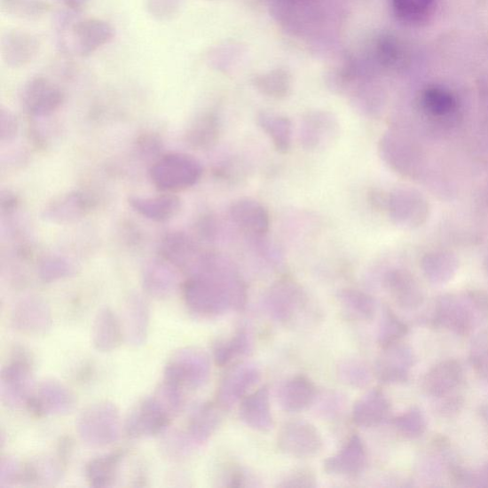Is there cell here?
Masks as SVG:
<instances>
[{
    "label": "cell",
    "instance_id": "6da1fadb",
    "mask_svg": "<svg viewBox=\"0 0 488 488\" xmlns=\"http://www.w3.org/2000/svg\"><path fill=\"white\" fill-rule=\"evenodd\" d=\"M202 272L186 282L185 302L201 317H216L230 311H241L248 292L236 267L224 256L210 254Z\"/></svg>",
    "mask_w": 488,
    "mask_h": 488
},
{
    "label": "cell",
    "instance_id": "7a4b0ae2",
    "mask_svg": "<svg viewBox=\"0 0 488 488\" xmlns=\"http://www.w3.org/2000/svg\"><path fill=\"white\" fill-rule=\"evenodd\" d=\"M202 173L201 163L195 157L185 153H171L153 164L150 177L158 190L174 194L194 186Z\"/></svg>",
    "mask_w": 488,
    "mask_h": 488
},
{
    "label": "cell",
    "instance_id": "3957f363",
    "mask_svg": "<svg viewBox=\"0 0 488 488\" xmlns=\"http://www.w3.org/2000/svg\"><path fill=\"white\" fill-rule=\"evenodd\" d=\"M305 292L290 278L280 279L267 290L264 307L269 316L279 324L288 325L306 310Z\"/></svg>",
    "mask_w": 488,
    "mask_h": 488
},
{
    "label": "cell",
    "instance_id": "277c9868",
    "mask_svg": "<svg viewBox=\"0 0 488 488\" xmlns=\"http://www.w3.org/2000/svg\"><path fill=\"white\" fill-rule=\"evenodd\" d=\"M379 153L390 169L406 177H416L421 169L422 157L413 140L401 132L389 131L380 139Z\"/></svg>",
    "mask_w": 488,
    "mask_h": 488
},
{
    "label": "cell",
    "instance_id": "5b68a950",
    "mask_svg": "<svg viewBox=\"0 0 488 488\" xmlns=\"http://www.w3.org/2000/svg\"><path fill=\"white\" fill-rule=\"evenodd\" d=\"M211 371L210 359L203 351L194 349L175 353L166 366L165 377L176 387L199 389L208 382Z\"/></svg>",
    "mask_w": 488,
    "mask_h": 488
},
{
    "label": "cell",
    "instance_id": "8992f818",
    "mask_svg": "<svg viewBox=\"0 0 488 488\" xmlns=\"http://www.w3.org/2000/svg\"><path fill=\"white\" fill-rule=\"evenodd\" d=\"M385 213L394 224L414 229L427 223L430 215V205L417 190L399 187L389 192Z\"/></svg>",
    "mask_w": 488,
    "mask_h": 488
},
{
    "label": "cell",
    "instance_id": "52a82bcc",
    "mask_svg": "<svg viewBox=\"0 0 488 488\" xmlns=\"http://www.w3.org/2000/svg\"><path fill=\"white\" fill-rule=\"evenodd\" d=\"M119 431L117 410L108 404L90 407L79 421L81 437L90 445H108L118 439Z\"/></svg>",
    "mask_w": 488,
    "mask_h": 488
},
{
    "label": "cell",
    "instance_id": "ba28073f",
    "mask_svg": "<svg viewBox=\"0 0 488 488\" xmlns=\"http://www.w3.org/2000/svg\"><path fill=\"white\" fill-rule=\"evenodd\" d=\"M322 436L311 422L292 421L281 428L278 447L281 453L297 458L313 457L322 451Z\"/></svg>",
    "mask_w": 488,
    "mask_h": 488
},
{
    "label": "cell",
    "instance_id": "9c48e42d",
    "mask_svg": "<svg viewBox=\"0 0 488 488\" xmlns=\"http://www.w3.org/2000/svg\"><path fill=\"white\" fill-rule=\"evenodd\" d=\"M340 135V123L332 113L311 111L303 115L300 139L306 150L317 151L330 146Z\"/></svg>",
    "mask_w": 488,
    "mask_h": 488
},
{
    "label": "cell",
    "instance_id": "30bf717a",
    "mask_svg": "<svg viewBox=\"0 0 488 488\" xmlns=\"http://www.w3.org/2000/svg\"><path fill=\"white\" fill-rule=\"evenodd\" d=\"M261 379L258 367L249 363H241L231 368L224 377L217 390V404L223 409H230Z\"/></svg>",
    "mask_w": 488,
    "mask_h": 488
},
{
    "label": "cell",
    "instance_id": "8fae6325",
    "mask_svg": "<svg viewBox=\"0 0 488 488\" xmlns=\"http://www.w3.org/2000/svg\"><path fill=\"white\" fill-rule=\"evenodd\" d=\"M231 221L252 238H263L271 229V215L264 205L252 198H240L229 208Z\"/></svg>",
    "mask_w": 488,
    "mask_h": 488
},
{
    "label": "cell",
    "instance_id": "7c38bea8",
    "mask_svg": "<svg viewBox=\"0 0 488 488\" xmlns=\"http://www.w3.org/2000/svg\"><path fill=\"white\" fill-rule=\"evenodd\" d=\"M383 350L374 366L377 378L385 383L406 382L409 380L410 369L415 363L413 350L400 342Z\"/></svg>",
    "mask_w": 488,
    "mask_h": 488
},
{
    "label": "cell",
    "instance_id": "4fadbf2b",
    "mask_svg": "<svg viewBox=\"0 0 488 488\" xmlns=\"http://www.w3.org/2000/svg\"><path fill=\"white\" fill-rule=\"evenodd\" d=\"M367 466V452L361 437L355 434L340 449L339 453L327 459L324 469L337 476L356 477Z\"/></svg>",
    "mask_w": 488,
    "mask_h": 488
},
{
    "label": "cell",
    "instance_id": "5bb4252c",
    "mask_svg": "<svg viewBox=\"0 0 488 488\" xmlns=\"http://www.w3.org/2000/svg\"><path fill=\"white\" fill-rule=\"evenodd\" d=\"M172 411L158 397L148 399L131 414L127 432L132 437H145L161 432L169 421Z\"/></svg>",
    "mask_w": 488,
    "mask_h": 488
},
{
    "label": "cell",
    "instance_id": "9a60e30c",
    "mask_svg": "<svg viewBox=\"0 0 488 488\" xmlns=\"http://www.w3.org/2000/svg\"><path fill=\"white\" fill-rule=\"evenodd\" d=\"M63 100L61 90L44 78H35L23 89V106L35 117L53 114L61 106Z\"/></svg>",
    "mask_w": 488,
    "mask_h": 488
},
{
    "label": "cell",
    "instance_id": "2e32d148",
    "mask_svg": "<svg viewBox=\"0 0 488 488\" xmlns=\"http://www.w3.org/2000/svg\"><path fill=\"white\" fill-rule=\"evenodd\" d=\"M432 322L460 336H468L473 327L470 311L453 295H444L436 301Z\"/></svg>",
    "mask_w": 488,
    "mask_h": 488
},
{
    "label": "cell",
    "instance_id": "e0dca14e",
    "mask_svg": "<svg viewBox=\"0 0 488 488\" xmlns=\"http://www.w3.org/2000/svg\"><path fill=\"white\" fill-rule=\"evenodd\" d=\"M385 288L394 302L404 310H416L423 303V292L413 274L405 269H393L385 274Z\"/></svg>",
    "mask_w": 488,
    "mask_h": 488
},
{
    "label": "cell",
    "instance_id": "ac0fdd59",
    "mask_svg": "<svg viewBox=\"0 0 488 488\" xmlns=\"http://www.w3.org/2000/svg\"><path fill=\"white\" fill-rule=\"evenodd\" d=\"M72 33L75 46L83 56L93 54L99 48L108 44L114 35V29L108 22L97 19L76 22Z\"/></svg>",
    "mask_w": 488,
    "mask_h": 488
},
{
    "label": "cell",
    "instance_id": "d6986e66",
    "mask_svg": "<svg viewBox=\"0 0 488 488\" xmlns=\"http://www.w3.org/2000/svg\"><path fill=\"white\" fill-rule=\"evenodd\" d=\"M464 380V371L455 359L434 366L422 380V390L428 395L437 397L452 394Z\"/></svg>",
    "mask_w": 488,
    "mask_h": 488
},
{
    "label": "cell",
    "instance_id": "ffe728a7",
    "mask_svg": "<svg viewBox=\"0 0 488 488\" xmlns=\"http://www.w3.org/2000/svg\"><path fill=\"white\" fill-rule=\"evenodd\" d=\"M240 417L254 430L266 432L272 429L274 421L271 397L266 387L255 391L243 400L240 408Z\"/></svg>",
    "mask_w": 488,
    "mask_h": 488
},
{
    "label": "cell",
    "instance_id": "44dd1931",
    "mask_svg": "<svg viewBox=\"0 0 488 488\" xmlns=\"http://www.w3.org/2000/svg\"><path fill=\"white\" fill-rule=\"evenodd\" d=\"M390 413V403L387 396L375 389L356 402L352 410V419L358 427L374 428L387 420Z\"/></svg>",
    "mask_w": 488,
    "mask_h": 488
},
{
    "label": "cell",
    "instance_id": "7402d4cb",
    "mask_svg": "<svg viewBox=\"0 0 488 488\" xmlns=\"http://www.w3.org/2000/svg\"><path fill=\"white\" fill-rule=\"evenodd\" d=\"M130 204L139 215L157 223L172 220L183 208L182 200L170 193L150 198L131 197Z\"/></svg>",
    "mask_w": 488,
    "mask_h": 488
},
{
    "label": "cell",
    "instance_id": "603a6c76",
    "mask_svg": "<svg viewBox=\"0 0 488 488\" xmlns=\"http://www.w3.org/2000/svg\"><path fill=\"white\" fill-rule=\"evenodd\" d=\"M317 397L313 382L304 377L297 376L287 381L279 390V403L287 413H301L310 407Z\"/></svg>",
    "mask_w": 488,
    "mask_h": 488
},
{
    "label": "cell",
    "instance_id": "cb8c5ba5",
    "mask_svg": "<svg viewBox=\"0 0 488 488\" xmlns=\"http://www.w3.org/2000/svg\"><path fill=\"white\" fill-rule=\"evenodd\" d=\"M40 43L35 36L21 31H12L3 43L4 58L11 67H20L36 56Z\"/></svg>",
    "mask_w": 488,
    "mask_h": 488
},
{
    "label": "cell",
    "instance_id": "d4e9b609",
    "mask_svg": "<svg viewBox=\"0 0 488 488\" xmlns=\"http://www.w3.org/2000/svg\"><path fill=\"white\" fill-rule=\"evenodd\" d=\"M421 267L423 275L431 284L444 285L455 277L459 261L452 252L436 250L422 256Z\"/></svg>",
    "mask_w": 488,
    "mask_h": 488
},
{
    "label": "cell",
    "instance_id": "484cf974",
    "mask_svg": "<svg viewBox=\"0 0 488 488\" xmlns=\"http://www.w3.org/2000/svg\"><path fill=\"white\" fill-rule=\"evenodd\" d=\"M31 370L27 362L16 361L9 366L3 376L4 391L11 405H20L27 399L31 388Z\"/></svg>",
    "mask_w": 488,
    "mask_h": 488
},
{
    "label": "cell",
    "instance_id": "4316f807",
    "mask_svg": "<svg viewBox=\"0 0 488 488\" xmlns=\"http://www.w3.org/2000/svg\"><path fill=\"white\" fill-rule=\"evenodd\" d=\"M256 123L271 138L278 152L287 153L290 151L293 128L288 118L272 112H261L256 117Z\"/></svg>",
    "mask_w": 488,
    "mask_h": 488
},
{
    "label": "cell",
    "instance_id": "83f0119b",
    "mask_svg": "<svg viewBox=\"0 0 488 488\" xmlns=\"http://www.w3.org/2000/svg\"><path fill=\"white\" fill-rule=\"evenodd\" d=\"M221 135V123L214 114L201 115L193 122L185 134L186 144L195 150L214 147Z\"/></svg>",
    "mask_w": 488,
    "mask_h": 488
},
{
    "label": "cell",
    "instance_id": "f1b7e54d",
    "mask_svg": "<svg viewBox=\"0 0 488 488\" xmlns=\"http://www.w3.org/2000/svg\"><path fill=\"white\" fill-rule=\"evenodd\" d=\"M254 350L252 334L246 327L240 328L232 338L216 342L214 357L216 365L224 366L234 359L249 356Z\"/></svg>",
    "mask_w": 488,
    "mask_h": 488
},
{
    "label": "cell",
    "instance_id": "f546056e",
    "mask_svg": "<svg viewBox=\"0 0 488 488\" xmlns=\"http://www.w3.org/2000/svg\"><path fill=\"white\" fill-rule=\"evenodd\" d=\"M122 328L117 316L110 310L98 313L94 325L93 341L100 351H110L121 343Z\"/></svg>",
    "mask_w": 488,
    "mask_h": 488
},
{
    "label": "cell",
    "instance_id": "4dcf8cb0",
    "mask_svg": "<svg viewBox=\"0 0 488 488\" xmlns=\"http://www.w3.org/2000/svg\"><path fill=\"white\" fill-rule=\"evenodd\" d=\"M338 299L343 311L350 318L358 320H371L375 317L377 303L369 294L358 289H342Z\"/></svg>",
    "mask_w": 488,
    "mask_h": 488
},
{
    "label": "cell",
    "instance_id": "1f68e13d",
    "mask_svg": "<svg viewBox=\"0 0 488 488\" xmlns=\"http://www.w3.org/2000/svg\"><path fill=\"white\" fill-rule=\"evenodd\" d=\"M221 409L223 408L220 405L217 407L208 405L197 411L189 427L190 439L193 443L203 444L210 438L222 421Z\"/></svg>",
    "mask_w": 488,
    "mask_h": 488
},
{
    "label": "cell",
    "instance_id": "d6a6232c",
    "mask_svg": "<svg viewBox=\"0 0 488 488\" xmlns=\"http://www.w3.org/2000/svg\"><path fill=\"white\" fill-rule=\"evenodd\" d=\"M16 326L29 333L46 330L51 322L50 314L44 304L37 302L22 303L15 312Z\"/></svg>",
    "mask_w": 488,
    "mask_h": 488
},
{
    "label": "cell",
    "instance_id": "836d02e7",
    "mask_svg": "<svg viewBox=\"0 0 488 488\" xmlns=\"http://www.w3.org/2000/svg\"><path fill=\"white\" fill-rule=\"evenodd\" d=\"M72 396L61 387L54 382H45L41 390L40 396L35 400L34 406L40 413H62L70 409L72 405Z\"/></svg>",
    "mask_w": 488,
    "mask_h": 488
},
{
    "label": "cell",
    "instance_id": "e575fe53",
    "mask_svg": "<svg viewBox=\"0 0 488 488\" xmlns=\"http://www.w3.org/2000/svg\"><path fill=\"white\" fill-rule=\"evenodd\" d=\"M87 209V201L79 193H71L50 205L46 214L57 223H69L82 216Z\"/></svg>",
    "mask_w": 488,
    "mask_h": 488
},
{
    "label": "cell",
    "instance_id": "d590c367",
    "mask_svg": "<svg viewBox=\"0 0 488 488\" xmlns=\"http://www.w3.org/2000/svg\"><path fill=\"white\" fill-rule=\"evenodd\" d=\"M437 0H391L395 16L403 22H425L431 15Z\"/></svg>",
    "mask_w": 488,
    "mask_h": 488
},
{
    "label": "cell",
    "instance_id": "8d00e7d4",
    "mask_svg": "<svg viewBox=\"0 0 488 488\" xmlns=\"http://www.w3.org/2000/svg\"><path fill=\"white\" fill-rule=\"evenodd\" d=\"M421 105L433 117L442 118L453 114L457 108L454 96L440 87H430L421 95Z\"/></svg>",
    "mask_w": 488,
    "mask_h": 488
},
{
    "label": "cell",
    "instance_id": "74e56055",
    "mask_svg": "<svg viewBox=\"0 0 488 488\" xmlns=\"http://www.w3.org/2000/svg\"><path fill=\"white\" fill-rule=\"evenodd\" d=\"M254 84L261 93L274 98L287 97L291 90L290 76L284 70H274L256 76Z\"/></svg>",
    "mask_w": 488,
    "mask_h": 488
},
{
    "label": "cell",
    "instance_id": "f35d334b",
    "mask_svg": "<svg viewBox=\"0 0 488 488\" xmlns=\"http://www.w3.org/2000/svg\"><path fill=\"white\" fill-rule=\"evenodd\" d=\"M122 456L113 454L91 461L87 468L89 481L94 486H108L117 476Z\"/></svg>",
    "mask_w": 488,
    "mask_h": 488
},
{
    "label": "cell",
    "instance_id": "ab89813d",
    "mask_svg": "<svg viewBox=\"0 0 488 488\" xmlns=\"http://www.w3.org/2000/svg\"><path fill=\"white\" fill-rule=\"evenodd\" d=\"M128 338L134 343L145 342L148 325V311L146 304L140 300H132L127 306Z\"/></svg>",
    "mask_w": 488,
    "mask_h": 488
},
{
    "label": "cell",
    "instance_id": "60d3db41",
    "mask_svg": "<svg viewBox=\"0 0 488 488\" xmlns=\"http://www.w3.org/2000/svg\"><path fill=\"white\" fill-rule=\"evenodd\" d=\"M407 332V326L392 312L390 308H385L378 333V342L382 348L399 342Z\"/></svg>",
    "mask_w": 488,
    "mask_h": 488
},
{
    "label": "cell",
    "instance_id": "b9f144b4",
    "mask_svg": "<svg viewBox=\"0 0 488 488\" xmlns=\"http://www.w3.org/2000/svg\"><path fill=\"white\" fill-rule=\"evenodd\" d=\"M394 426L406 439L419 438L427 429V421L418 407H411L394 420Z\"/></svg>",
    "mask_w": 488,
    "mask_h": 488
},
{
    "label": "cell",
    "instance_id": "7bdbcfd3",
    "mask_svg": "<svg viewBox=\"0 0 488 488\" xmlns=\"http://www.w3.org/2000/svg\"><path fill=\"white\" fill-rule=\"evenodd\" d=\"M340 379L352 388L364 389L369 383L370 371L361 362L348 359L339 366Z\"/></svg>",
    "mask_w": 488,
    "mask_h": 488
},
{
    "label": "cell",
    "instance_id": "ee69618b",
    "mask_svg": "<svg viewBox=\"0 0 488 488\" xmlns=\"http://www.w3.org/2000/svg\"><path fill=\"white\" fill-rule=\"evenodd\" d=\"M145 284L152 295L161 297L173 290L175 278L169 269L163 266H155L147 273Z\"/></svg>",
    "mask_w": 488,
    "mask_h": 488
},
{
    "label": "cell",
    "instance_id": "f6af8a7d",
    "mask_svg": "<svg viewBox=\"0 0 488 488\" xmlns=\"http://www.w3.org/2000/svg\"><path fill=\"white\" fill-rule=\"evenodd\" d=\"M9 14L21 18H36L47 12L51 5L44 0H3Z\"/></svg>",
    "mask_w": 488,
    "mask_h": 488
},
{
    "label": "cell",
    "instance_id": "bcb514c9",
    "mask_svg": "<svg viewBox=\"0 0 488 488\" xmlns=\"http://www.w3.org/2000/svg\"><path fill=\"white\" fill-rule=\"evenodd\" d=\"M470 359L477 374L488 382V331L480 333L472 342Z\"/></svg>",
    "mask_w": 488,
    "mask_h": 488
},
{
    "label": "cell",
    "instance_id": "7dc6e473",
    "mask_svg": "<svg viewBox=\"0 0 488 488\" xmlns=\"http://www.w3.org/2000/svg\"><path fill=\"white\" fill-rule=\"evenodd\" d=\"M317 479L314 472L308 468L294 469L286 475L278 484L279 487L289 488H310L315 487Z\"/></svg>",
    "mask_w": 488,
    "mask_h": 488
},
{
    "label": "cell",
    "instance_id": "c3c4849f",
    "mask_svg": "<svg viewBox=\"0 0 488 488\" xmlns=\"http://www.w3.org/2000/svg\"><path fill=\"white\" fill-rule=\"evenodd\" d=\"M378 55L380 60L388 67H394L403 57L401 45L392 37H384L379 43Z\"/></svg>",
    "mask_w": 488,
    "mask_h": 488
},
{
    "label": "cell",
    "instance_id": "681fc988",
    "mask_svg": "<svg viewBox=\"0 0 488 488\" xmlns=\"http://www.w3.org/2000/svg\"><path fill=\"white\" fill-rule=\"evenodd\" d=\"M147 3L151 14L161 19L172 17L179 9V0H148Z\"/></svg>",
    "mask_w": 488,
    "mask_h": 488
},
{
    "label": "cell",
    "instance_id": "f907efd6",
    "mask_svg": "<svg viewBox=\"0 0 488 488\" xmlns=\"http://www.w3.org/2000/svg\"><path fill=\"white\" fill-rule=\"evenodd\" d=\"M19 123L14 114L10 112L2 111L0 114V138L10 140L18 133Z\"/></svg>",
    "mask_w": 488,
    "mask_h": 488
},
{
    "label": "cell",
    "instance_id": "816d5d0a",
    "mask_svg": "<svg viewBox=\"0 0 488 488\" xmlns=\"http://www.w3.org/2000/svg\"><path fill=\"white\" fill-rule=\"evenodd\" d=\"M467 296L475 310L488 319V293L483 290H469Z\"/></svg>",
    "mask_w": 488,
    "mask_h": 488
},
{
    "label": "cell",
    "instance_id": "f5cc1de1",
    "mask_svg": "<svg viewBox=\"0 0 488 488\" xmlns=\"http://www.w3.org/2000/svg\"><path fill=\"white\" fill-rule=\"evenodd\" d=\"M70 272V268L66 264L49 263L43 268V277L45 280H52L66 276Z\"/></svg>",
    "mask_w": 488,
    "mask_h": 488
},
{
    "label": "cell",
    "instance_id": "db71d44e",
    "mask_svg": "<svg viewBox=\"0 0 488 488\" xmlns=\"http://www.w3.org/2000/svg\"><path fill=\"white\" fill-rule=\"evenodd\" d=\"M389 192L382 189H371L368 193V201L372 209L385 212L387 210Z\"/></svg>",
    "mask_w": 488,
    "mask_h": 488
},
{
    "label": "cell",
    "instance_id": "11a10c76",
    "mask_svg": "<svg viewBox=\"0 0 488 488\" xmlns=\"http://www.w3.org/2000/svg\"><path fill=\"white\" fill-rule=\"evenodd\" d=\"M342 403L341 397L338 395H329L328 399L324 400L320 404V413H323L326 417H334L338 415L341 411Z\"/></svg>",
    "mask_w": 488,
    "mask_h": 488
},
{
    "label": "cell",
    "instance_id": "9f6ffc18",
    "mask_svg": "<svg viewBox=\"0 0 488 488\" xmlns=\"http://www.w3.org/2000/svg\"><path fill=\"white\" fill-rule=\"evenodd\" d=\"M464 405V400L460 397H449L441 406L440 413L445 416H453L460 413V409Z\"/></svg>",
    "mask_w": 488,
    "mask_h": 488
},
{
    "label": "cell",
    "instance_id": "6f0895ef",
    "mask_svg": "<svg viewBox=\"0 0 488 488\" xmlns=\"http://www.w3.org/2000/svg\"><path fill=\"white\" fill-rule=\"evenodd\" d=\"M68 8L73 10H81L87 4L88 0H60Z\"/></svg>",
    "mask_w": 488,
    "mask_h": 488
},
{
    "label": "cell",
    "instance_id": "680465c9",
    "mask_svg": "<svg viewBox=\"0 0 488 488\" xmlns=\"http://www.w3.org/2000/svg\"><path fill=\"white\" fill-rule=\"evenodd\" d=\"M482 478L484 482H485L486 485H488V465L485 466V468L483 470Z\"/></svg>",
    "mask_w": 488,
    "mask_h": 488
},
{
    "label": "cell",
    "instance_id": "91938a15",
    "mask_svg": "<svg viewBox=\"0 0 488 488\" xmlns=\"http://www.w3.org/2000/svg\"><path fill=\"white\" fill-rule=\"evenodd\" d=\"M482 415L484 416V418L485 419V421H486L487 423H488V406L483 407V409H482Z\"/></svg>",
    "mask_w": 488,
    "mask_h": 488
},
{
    "label": "cell",
    "instance_id": "94428289",
    "mask_svg": "<svg viewBox=\"0 0 488 488\" xmlns=\"http://www.w3.org/2000/svg\"><path fill=\"white\" fill-rule=\"evenodd\" d=\"M484 266L485 273L488 277V253L485 256V258H484Z\"/></svg>",
    "mask_w": 488,
    "mask_h": 488
}]
</instances>
